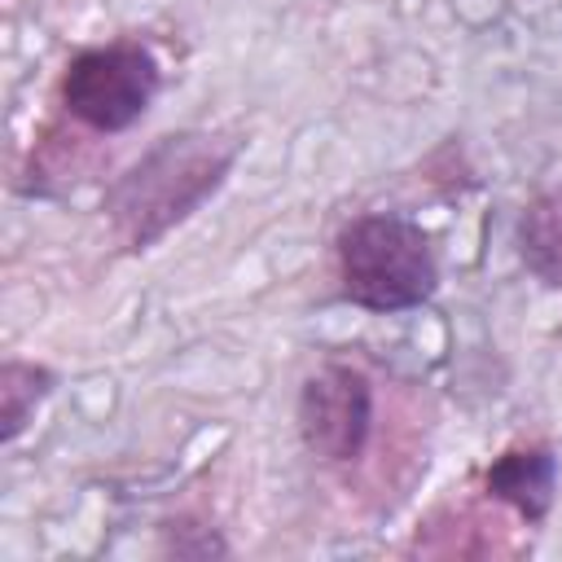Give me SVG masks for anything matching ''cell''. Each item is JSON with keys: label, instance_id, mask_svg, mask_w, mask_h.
<instances>
[{"label": "cell", "instance_id": "6da1fadb", "mask_svg": "<svg viewBox=\"0 0 562 562\" xmlns=\"http://www.w3.org/2000/svg\"><path fill=\"white\" fill-rule=\"evenodd\" d=\"M241 140L220 132H171L154 140L110 189L105 220L127 250H149L184 224L228 176Z\"/></svg>", "mask_w": 562, "mask_h": 562}, {"label": "cell", "instance_id": "277c9868", "mask_svg": "<svg viewBox=\"0 0 562 562\" xmlns=\"http://www.w3.org/2000/svg\"><path fill=\"white\" fill-rule=\"evenodd\" d=\"M373 426V386L351 364L316 369L299 391V435L325 461H356Z\"/></svg>", "mask_w": 562, "mask_h": 562}, {"label": "cell", "instance_id": "52a82bcc", "mask_svg": "<svg viewBox=\"0 0 562 562\" xmlns=\"http://www.w3.org/2000/svg\"><path fill=\"white\" fill-rule=\"evenodd\" d=\"M53 369L44 364H31V360H4L0 369V435L4 439H18L22 426L31 422V413L48 400L53 391Z\"/></svg>", "mask_w": 562, "mask_h": 562}, {"label": "cell", "instance_id": "7a4b0ae2", "mask_svg": "<svg viewBox=\"0 0 562 562\" xmlns=\"http://www.w3.org/2000/svg\"><path fill=\"white\" fill-rule=\"evenodd\" d=\"M342 294L369 312H404L435 294L439 263L422 224L404 215H360L338 233Z\"/></svg>", "mask_w": 562, "mask_h": 562}, {"label": "cell", "instance_id": "3957f363", "mask_svg": "<svg viewBox=\"0 0 562 562\" xmlns=\"http://www.w3.org/2000/svg\"><path fill=\"white\" fill-rule=\"evenodd\" d=\"M158 92V61L145 44L119 40L79 53L61 75V105L92 132L132 127Z\"/></svg>", "mask_w": 562, "mask_h": 562}, {"label": "cell", "instance_id": "5b68a950", "mask_svg": "<svg viewBox=\"0 0 562 562\" xmlns=\"http://www.w3.org/2000/svg\"><path fill=\"white\" fill-rule=\"evenodd\" d=\"M487 492L514 505L527 522H540L558 492V457L549 448H514L487 465Z\"/></svg>", "mask_w": 562, "mask_h": 562}, {"label": "cell", "instance_id": "8992f818", "mask_svg": "<svg viewBox=\"0 0 562 562\" xmlns=\"http://www.w3.org/2000/svg\"><path fill=\"white\" fill-rule=\"evenodd\" d=\"M514 241H518V259L527 263V272L562 290V184L536 193L522 206Z\"/></svg>", "mask_w": 562, "mask_h": 562}]
</instances>
